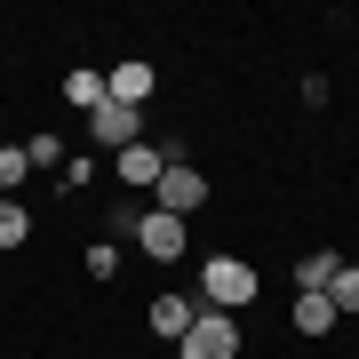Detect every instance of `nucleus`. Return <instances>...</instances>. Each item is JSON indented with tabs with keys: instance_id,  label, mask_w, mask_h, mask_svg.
Segmentation results:
<instances>
[{
	"instance_id": "nucleus-14",
	"label": "nucleus",
	"mask_w": 359,
	"mask_h": 359,
	"mask_svg": "<svg viewBox=\"0 0 359 359\" xmlns=\"http://www.w3.org/2000/svg\"><path fill=\"white\" fill-rule=\"evenodd\" d=\"M25 168H56V176H65V136H32L25 144Z\"/></svg>"
},
{
	"instance_id": "nucleus-13",
	"label": "nucleus",
	"mask_w": 359,
	"mask_h": 359,
	"mask_svg": "<svg viewBox=\"0 0 359 359\" xmlns=\"http://www.w3.org/2000/svg\"><path fill=\"white\" fill-rule=\"evenodd\" d=\"M25 144H0V200H16V184H25Z\"/></svg>"
},
{
	"instance_id": "nucleus-3",
	"label": "nucleus",
	"mask_w": 359,
	"mask_h": 359,
	"mask_svg": "<svg viewBox=\"0 0 359 359\" xmlns=\"http://www.w3.org/2000/svg\"><path fill=\"white\" fill-rule=\"evenodd\" d=\"M200 200H208V176H200L192 160H168L160 184H152V208H160V216H192Z\"/></svg>"
},
{
	"instance_id": "nucleus-5",
	"label": "nucleus",
	"mask_w": 359,
	"mask_h": 359,
	"mask_svg": "<svg viewBox=\"0 0 359 359\" xmlns=\"http://www.w3.org/2000/svg\"><path fill=\"white\" fill-rule=\"evenodd\" d=\"M88 144H104V152H128V144H136V112L104 96L96 112H88Z\"/></svg>"
},
{
	"instance_id": "nucleus-10",
	"label": "nucleus",
	"mask_w": 359,
	"mask_h": 359,
	"mask_svg": "<svg viewBox=\"0 0 359 359\" xmlns=\"http://www.w3.org/2000/svg\"><path fill=\"white\" fill-rule=\"evenodd\" d=\"M335 327V304L327 295H295V335H327Z\"/></svg>"
},
{
	"instance_id": "nucleus-6",
	"label": "nucleus",
	"mask_w": 359,
	"mask_h": 359,
	"mask_svg": "<svg viewBox=\"0 0 359 359\" xmlns=\"http://www.w3.org/2000/svg\"><path fill=\"white\" fill-rule=\"evenodd\" d=\"M144 320H152V335H168V344H184V327L200 320V304H192V295H152V311H144Z\"/></svg>"
},
{
	"instance_id": "nucleus-4",
	"label": "nucleus",
	"mask_w": 359,
	"mask_h": 359,
	"mask_svg": "<svg viewBox=\"0 0 359 359\" xmlns=\"http://www.w3.org/2000/svg\"><path fill=\"white\" fill-rule=\"evenodd\" d=\"M128 240H136V248H144L152 264H176V256H184V216H160V208H144Z\"/></svg>"
},
{
	"instance_id": "nucleus-11",
	"label": "nucleus",
	"mask_w": 359,
	"mask_h": 359,
	"mask_svg": "<svg viewBox=\"0 0 359 359\" xmlns=\"http://www.w3.org/2000/svg\"><path fill=\"white\" fill-rule=\"evenodd\" d=\"M65 96L80 104V112H96V104H104V72H88V65H72V72H65Z\"/></svg>"
},
{
	"instance_id": "nucleus-12",
	"label": "nucleus",
	"mask_w": 359,
	"mask_h": 359,
	"mask_svg": "<svg viewBox=\"0 0 359 359\" xmlns=\"http://www.w3.org/2000/svg\"><path fill=\"white\" fill-rule=\"evenodd\" d=\"M25 231H32V208L25 200H0V248H25Z\"/></svg>"
},
{
	"instance_id": "nucleus-9",
	"label": "nucleus",
	"mask_w": 359,
	"mask_h": 359,
	"mask_svg": "<svg viewBox=\"0 0 359 359\" xmlns=\"http://www.w3.org/2000/svg\"><path fill=\"white\" fill-rule=\"evenodd\" d=\"M335 271H344V256H335V248L304 256V264H295V295H327V287H335Z\"/></svg>"
},
{
	"instance_id": "nucleus-1",
	"label": "nucleus",
	"mask_w": 359,
	"mask_h": 359,
	"mask_svg": "<svg viewBox=\"0 0 359 359\" xmlns=\"http://www.w3.org/2000/svg\"><path fill=\"white\" fill-rule=\"evenodd\" d=\"M240 304H256V271L240 256H208L200 264V311H240Z\"/></svg>"
},
{
	"instance_id": "nucleus-7",
	"label": "nucleus",
	"mask_w": 359,
	"mask_h": 359,
	"mask_svg": "<svg viewBox=\"0 0 359 359\" xmlns=\"http://www.w3.org/2000/svg\"><path fill=\"white\" fill-rule=\"evenodd\" d=\"M160 80H152V65H120V72H104V96L112 104H128V112H144V96H152Z\"/></svg>"
},
{
	"instance_id": "nucleus-15",
	"label": "nucleus",
	"mask_w": 359,
	"mask_h": 359,
	"mask_svg": "<svg viewBox=\"0 0 359 359\" xmlns=\"http://www.w3.org/2000/svg\"><path fill=\"white\" fill-rule=\"evenodd\" d=\"M327 304H335V320H344V311H359V264H344V271H335Z\"/></svg>"
},
{
	"instance_id": "nucleus-16",
	"label": "nucleus",
	"mask_w": 359,
	"mask_h": 359,
	"mask_svg": "<svg viewBox=\"0 0 359 359\" xmlns=\"http://www.w3.org/2000/svg\"><path fill=\"white\" fill-rule=\"evenodd\" d=\"M88 271H96V280H112V271H120V248L96 240V248H88Z\"/></svg>"
},
{
	"instance_id": "nucleus-2",
	"label": "nucleus",
	"mask_w": 359,
	"mask_h": 359,
	"mask_svg": "<svg viewBox=\"0 0 359 359\" xmlns=\"http://www.w3.org/2000/svg\"><path fill=\"white\" fill-rule=\"evenodd\" d=\"M176 359H240V320H231V311H200V320L184 327Z\"/></svg>"
},
{
	"instance_id": "nucleus-8",
	"label": "nucleus",
	"mask_w": 359,
	"mask_h": 359,
	"mask_svg": "<svg viewBox=\"0 0 359 359\" xmlns=\"http://www.w3.org/2000/svg\"><path fill=\"white\" fill-rule=\"evenodd\" d=\"M112 168H120V184H160V168H168V152L160 144H128V152H112Z\"/></svg>"
}]
</instances>
